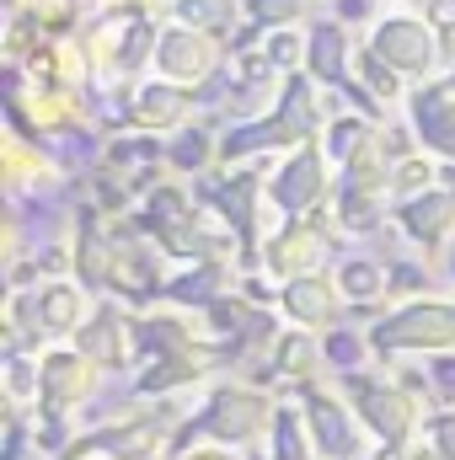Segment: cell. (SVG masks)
I'll use <instances>...</instances> for the list:
<instances>
[{
  "mask_svg": "<svg viewBox=\"0 0 455 460\" xmlns=\"http://www.w3.org/2000/svg\"><path fill=\"white\" fill-rule=\"evenodd\" d=\"M273 418H279V396H268L263 385L220 380V385H210L204 407L177 429L172 460L188 456L199 439H204V445H220V450H246V445H257V439L273 434Z\"/></svg>",
  "mask_w": 455,
  "mask_h": 460,
  "instance_id": "obj_1",
  "label": "cell"
},
{
  "mask_svg": "<svg viewBox=\"0 0 455 460\" xmlns=\"http://www.w3.org/2000/svg\"><path fill=\"white\" fill-rule=\"evenodd\" d=\"M343 396L353 407V418L364 423V434L380 445V450H413L424 439V423H429V402L418 391H407L402 380H375L370 369L359 375H343Z\"/></svg>",
  "mask_w": 455,
  "mask_h": 460,
  "instance_id": "obj_2",
  "label": "cell"
},
{
  "mask_svg": "<svg viewBox=\"0 0 455 460\" xmlns=\"http://www.w3.org/2000/svg\"><path fill=\"white\" fill-rule=\"evenodd\" d=\"M177 407H129V418L97 423L76 439L70 456H108V460H172V429ZM65 456V460H70Z\"/></svg>",
  "mask_w": 455,
  "mask_h": 460,
  "instance_id": "obj_3",
  "label": "cell"
},
{
  "mask_svg": "<svg viewBox=\"0 0 455 460\" xmlns=\"http://www.w3.org/2000/svg\"><path fill=\"white\" fill-rule=\"evenodd\" d=\"M370 348L375 358H407V353H455V305L445 300H413L397 316L370 327Z\"/></svg>",
  "mask_w": 455,
  "mask_h": 460,
  "instance_id": "obj_4",
  "label": "cell"
},
{
  "mask_svg": "<svg viewBox=\"0 0 455 460\" xmlns=\"http://www.w3.org/2000/svg\"><path fill=\"white\" fill-rule=\"evenodd\" d=\"M295 402L306 412L311 445L322 460H364V423L353 418L348 396L327 391L322 380H295Z\"/></svg>",
  "mask_w": 455,
  "mask_h": 460,
  "instance_id": "obj_5",
  "label": "cell"
},
{
  "mask_svg": "<svg viewBox=\"0 0 455 460\" xmlns=\"http://www.w3.org/2000/svg\"><path fill=\"white\" fill-rule=\"evenodd\" d=\"M97 380H103V364H92L81 348H49V353H38V407L43 412L76 418L97 396Z\"/></svg>",
  "mask_w": 455,
  "mask_h": 460,
  "instance_id": "obj_6",
  "label": "cell"
},
{
  "mask_svg": "<svg viewBox=\"0 0 455 460\" xmlns=\"http://www.w3.org/2000/svg\"><path fill=\"white\" fill-rule=\"evenodd\" d=\"M284 316H290L300 332L333 327V316H338V289H333L327 279H317V273L290 279V289H284Z\"/></svg>",
  "mask_w": 455,
  "mask_h": 460,
  "instance_id": "obj_7",
  "label": "cell"
},
{
  "mask_svg": "<svg viewBox=\"0 0 455 460\" xmlns=\"http://www.w3.org/2000/svg\"><path fill=\"white\" fill-rule=\"evenodd\" d=\"M129 338H134V332H129V322H123L118 311H97V316L76 332V348H81L92 364H103V369H123L129 353H134Z\"/></svg>",
  "mask_w": 455,
  "mask_h": 460,
  "instance_id": "obj_8",
  "label": "cell"
},
{
  "mask_svg": "<svg viewBox=\"0 0 455 460\" xmlns=\"http://www.w3.org/2000/svg\"><path fill=\"white\" fill-rule=\"evenodd\" d=\"M268 460H322L295 396H279V418H273V434H268Z\"/></svg>",
  "mask_w": 455,
  "mask_h": 460,
  "instance_id": "obj_9",
  "label": "cell"
},
{
  "mask_svg": "<svg viewBox=\"0 0 455 460\" xmlns=\"http://www.w3.org/2000/svg\"><path fill=\"white\" fill-rule=\"evenodd\" d=\"M32 327L38 338H65V332H81V295L70 284H49L38 289V305H32Z\"/></svg>",
  "mask_w": 455,
  "mask_h": 460,
  "instance_id": "obj_10",
  "label": "cell"
},
{
  "mask_svg": "<svg viewBox=\"0 0 455 460\" xmlns=\"http://www.w3.org/2000/svg\"><path fill=\"white\" fill-rule=\"evenodd\" d=\"M375 49L397 65V70H429V32L418 27V22H386L380 27V38H375Z\"/></svg>",
  "mask_w": 455,
  "mask_h": 460,
  "instance_id": "obj_11",
  "label": "cell"
},
{
  "mask_svg": "<svg viewBox=\"0 0 455 460\" xmlns=\"http://www.w3.org/2000/svg\"><path fill=\"white\" fill-rule=\"evenodd\" d=\"M204 353H188V358H156V369H145L139 375V396H172V391H188V385H199L204 380Z\"/></svg>",
  "mask_w": 455,
  "mask_h": 460,
  "instance_id": "obj_12",
  "label": "cell"
},
{
  "mask_svg": "<svg viewBox=\"0 0 455 460\" xmlns=\"http://www.w3.org/2000/svg\"><path fill=\"white\" fill-rule=\"evenodd\" d=\"M322 358V348L311 343L306 332H284L279 343H273V369L284 375V380H311V364Z\"/></svg>",
  "mask_w": 455,
  "mask_h": 460,
  "instance_id": "obj_13",
  "label": "cell"
},
{
  "mask_svg": "<svg viewBox=\"0 0 455 460\" xmlns=\"http://www.w3.org/2000/svg\"><path fill=\"white\" fill-rule=\"evenodd\" d=\"M317 193H322V166H317V155H300L295 166H284V177H279V199H284L290 209H306Z\"/></svg>",
  "mask_w": 455,
  "mask_h": 460,
  "instance_id": "obj_14",
  "label": "cell"
},
{
  "mask_svg": "<svg viewBox=\"0 0 455 460\" xmlns=\"http://www.w3.org/2000/svg\"><path fill=\"white\" fill-rule=\"evenodd\" d=\"M338 289H343V300H353V305H364V300H380V289H386V273H380L375 262L353 257V262H343Z\"/></svg>",
  "mask_w": 455,
  "mask_h": 460,
  "instance_id": "obj_15",
  "label": "cell"
},
{
  "mask_svg": "<svg viewBox=\"0 0 455 460\" xmlns=\"http://www.w3.org/2000/svg\"><path fill=\"white\" fill-rule=\"evenodd\" d=\"M322 358L343 369V375H359V369H370V358H375V348L370 338L359 343V338H348V332H327V343H322Z\"/></svg>",
  "mask_w": 455,
  "mask_h": 460,
  "instance_id": "obj_16",
  "label": "cell"
},
{
  "mask_svg": "<svg viewBox=\"0 0 455 460\" xmlns=\"http://www.w3.org/2000/svg\"><path fill=\"white\" fill-rule=\"evenodd\" d=\"M5 407H22V402H38V358L27 353H11L5 358Z\"/></svg>",
  "mask_w": 455,
  "mask_h": 460,
  "instance_id": "obj_17",
  "label": "cell"
},
{
  "mask_svg": "<svg viewBox=\"0 0 455 460\" xmlns=\"http://www.w3.org/2000/svg\"><path fill=\"white\" fill-rule=\"evenodd\" d=\"M451 215H455L451 199H418V204L407 209V230H413V235H424V241H434L440 230L451 226Z\"/></svg>",
  "mask_w": 455,
  "mask_h": 460,
  "instance_id": "obj_18",
  "label": "cell"
},
{
  "mask_svg": "<svg viewBox=\"0 0 455 460\" xmlns=\"http://www.w3.org/2000/svg\"><path fill=\"white\" fill-rule=\"evenodd\" d=\"M424 396H434V407H455V353H434L424 364Z\"/></svg>",
  "mask_w": 455,
  "mask_h": 460,
  "instance_id": "obj_19",
  "label": "cell"
},
{
  "mask_svg": "<svg viewBox=\"0 0 455 460\" xmlns=\"http://www.w3.org/2000/svg\"><path fill=\"white\" fill-rule=\"evenodd\" d=\"M424 439H429V445H434L445 460H455V407H434V412H429Z\"/></svg>",
  "mask_w": 455,
  "mask_h": 460,
  "instance_id": "obj_20",
  "label": "cell"
},
{
  "mask_svg": "<svg viewBox=\"0 0 455 460\" xmlns=\"http://www.w3.org/2000/svg\"><path fill=\"white\" fill-rule=\"evenodd\" d=\"M161 65H166V70H177V75H193V70L204 65V54H199V38H177V49L166 43V49H161Z\"/></svg>",
  "mask_w": 455,
  "mask_h": 460,
  "instance_id": "obj_21",
  "label": "cell"
},
{
  "mask_svg": "<svg viewBox=\"0 0 455 460\" xmlns=\"http://www.w3.org/2000/svg\"><path fill=\"white\" fill-rule=\"evenodd\" d=\"M311 59H317V70H322V75H338V70H343L338 32H333V27H322V32H317V49H311Z\"/></svg>",
  "mask_w": 455,
  "mask_h": 460,
  "instance_id": "obj_22",
  "label": "cell"
},
{
  "mask_svg": "<svg viewBox=\"0 0 455 460\" xmlns=\"http://www.w3.org/2000/svg\"><path fill=\"white\" fill-rule=\"evenodd\" d=\"M295 11H300V0H252V16H263V22H284Z\"/></svg>",
  "mask_w": 455,
  "mask_h": 460,
  "instance_id": "obj_23",
  "label": "cell"
},
{
  "mask_svg": "<svg viewBox=\"0 0 455 460\" xmlns=\"http://www.w3.org/2000/svg\"><path fill=\"white\" fill-rule=\"evenodd\" d=\"M402 460H445V456H440V450H434L429 439H418V445H413V450H407Z\"/></svg>",
  "mask_w": 455,
  "mask_h": 460,
  "instance_id": "obj_24",
  "label": "cell"
},
{
  "mask_svg": "<svg viewBox=\"0 0 455 460\" xmlns=\"http://www.w3.org/2000/svg\"><path fill=\"white\" fill-rule=\"evenodd\" d=\"M70 460H108V456H70Z\"/></svg>",
  "mask_w": 455,
  "mask_h": 460,
  "instance_id": "obj_25",
  "label": "cell"
}]
</instances>
